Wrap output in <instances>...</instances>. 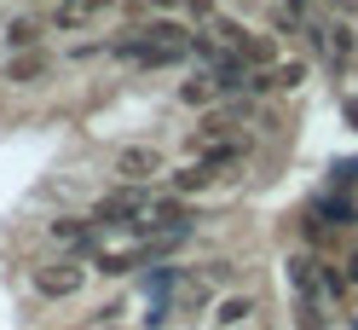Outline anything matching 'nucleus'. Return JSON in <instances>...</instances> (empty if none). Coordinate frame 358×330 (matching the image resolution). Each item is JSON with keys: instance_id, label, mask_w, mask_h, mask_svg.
Segmentation results:
<instances>
[{"instance_id": "obj_1", "label": "nucleus", "mask_w": 358, "mask_h": 330, "mask_svg": "<svg viewBox=\"0 0 358 330\" xmlns=\"http://www.w3.org/2000/svg\"><path fill=\"white\" fill-rule=\"evenodd\" d=\"M29 290L41 301H76L87 290V267L81 255H58V261H41V267L29 273Z\"/></svg>"}, {"instance_id": "obj_2", "label": "nucleus", "mask_w": 358, "mask_h": 330, "mask_svg": "<svg viewBox=\"0 0 358 330\" xmlns=\"http://www.w3.org/2000/svg\"><path fill=\"white\" fill-rule=\"evenodd\" d=\"M99 220H81V214H58V220H47V238H52V244L58 249H70V255H87V249H93L99 244Z\"/></svg>"}, {"instance_id": "obj_3", "label": "nucleus", "mask_w": 358, "mask_h": 330, "mask_svg": "<svg viewBox=\"0 0 358 330\" xmlns=\"http://www.w3.org/2000/svg\"><path fill=\"white\" fill-rule=\"evenodd\" d=\"M139 209H145V197H139V186H133V180H127L122 191H110V197H99V209H93V220H99V226H104V232H110V226H116V232H122V226H127V220H133V214H139Z\"/></svg>"}, {"instance_id": "obj_4", "label": "nucleus", "mask_w": 358, "mask_h": 330, "mask_svg": "<svg viewBox=\"0 0 358 330\" xmlns=\"http://www.w3.org/2000/svg\"><path fill=\"white\" fill-rule=\"evenodd\" d=\"M116 174L133 180V186H145V180L162 174V151H156V145H122L116 151Z\"/></svg>"}, {"instance_id": "obj_5", "label": "nucleus", "mask_w": 358, "mask_h": 330, "mask_svg": "<svg viewBox=\"0 0 358 330\" xmlns=\"http://www.w3.org/2000/svg\"><path fill=\"white\" fill-rule=\"evenodd\" d=\"M255 296L249 290H231V296H220L214 301V330H237V324H255Z\"/></svg>"}, {"instance_id": "obj_6", "label": "nucleus", "mask_w": 358, "mask_h": 330, "mask_svg": "<svg viewBox=\"0 0 358 330\" xmlns=\"http://www.w3.org/2000/svg\"><path fill=\"white\" fill-rule=\"evenodd\" d=\"M214 180H220V163H214V157H203V163H191V168H179V174H173L168 186H173L179 197H191V191H208Z\"/></svg>"}, {"instance_id": "obj_7", "label": "nucleus", "mask_w": 358, "mask_h": 330, "mask_svg": "<svg viewBox=\"0 0 358 330\" xmlns=\"http://www.w3.org/2000/svg\"><path fill=\"white\" fill-rule=\"evenodd\" d=\"M312 214H324V226H358V203L352 197H318V203H312Z\"/></svg>"}, {"instance_id": "obj_8", "label": "nucleus", "mask_w": 358, "mask_h": 330, "mask_svg": "<svg viewBox=\"0 0 358 330\" xmlns=\"http://www.w3.org/2000/svg\"><path fill=\"white\" fill-rule=\"evenodd\" d=\"M145 255H150V249H104V255H99V273H104V278H127Z\"/></svg>"}, {"instance_id": "obj_9", "label": "nucleus", "mask_w": 358, "mask_h": 330, "mask_svg": "<svg viewBox=\"0 0 358 330\" xmlns=\"http://www.w3.org/2000/svg\"><path fill=\"white\" fill-rule=\"evenodd\" d=\"M47 76V53H35V47H24L12 58V81H41Z\"/></svg>"}, {"instance_id": "obj_10", "label": "nucleus", "mask_w": 358, "mask_h": 330, "mask_svg": "<svg viewBox=\"0 0 358 330\" xmlns=\"http://www.w3.org/2000/svg\"><path fill=\"white\" fill-rule=\"evenodd\" d=\"M35 41H41V24H35V18H12V24H6V47H12V53L35 47Z\"/></svg>"}, {"instance_id": "obj_11", "label": "nucleus", "mask_w": 358, "mask_h": 330, "mask_svg": "<svg viewBox=\"0 0 358 330\" xmlns=\"http://www.w3.org/2000/svg\"><path fill=\"white\" fill-rule=\"evenodd\" d=\"M179 99H185V104H214V99H220V87H214L208 76H196V81L179 87Z\"/></svg>"}, {"instance_id": "obj_12", "label": "nucleus", "mask_w": 358, "mask_h": 330, "mask_svg": "<svg viewBox=\"0 0 358 330\" xmlns=\"http://www.w3.org/2000/svg\"><path fill=\"white\" fill-rule=\"evenodd\" d=\"M196 278L214 284V290H226V284L237 278V267H231V261H203V267H196Z\"/></svg>"}, {"instance_id": "obj_13", "label": "nucleus", "mask_w": 358, "mask_h": 330, "mask_svg": "<svg viewBox=\"0 0 358 330\" xmlns=\"http://www.w3.org/2000/svg\"><path fill=\"white\" fill-rule=\"evenodd\" d=\"M301 81H306V64H295V58L278 64V87H301Z\"/></svg>"}, {"instance_id": "obj_14", "label": "nucleus", "mask_w": 358, "mask_h": 330, "mask_svg": "<svg viewBox=\"0 0 358 330\" xmlns=\"http://www.w3.org/2000/svg\"><path fill=\"white\" fill-rule=\"evenodd\" d=\"M341 273H347V284H352V290H358V249H352V255L341 261Z\"/></svg>"}, {"instance_id": "obj_15", "label": "nucleus", "mask_w": 358, "mask_h": 330, "mask_svg": "<svg viewBox=\"0 0 358 330\" xmlns=\"http://www.w3.org/2000/svg\"><path fill=\"white\" fill-rule=\"evenodd\" d=\"M81 6H87V12L99 18V12H110V6H116V0H81Z\"/></svg>"}, {"instance_id": "obj_16", "label": "nucleus", "mask_w": 358, "mask_h": 330, "mask_svg": "<svg viewBox=\"0 0 358 330\" xmlns=\"http://www.w3.org/2000/svg\"><path fill=\"white\" fill-rule=\"evenodd\" d=\"M347 116H352V122H358V99H352V104H347Z\"/></svg>"}, {"instance_id": "obj_17", "label": "nucleus", "mask_w": 358, "mask_h": 330, "mask_svg": "<svg viewBox=\"0 0 358 330\" xmlns=\"http://www.w3.org/2000/svg\"><path fill=\"white\" fill-rule=\"evenodd\" d=\"M237 330H255V324H237Z\"/></svg>"}]
</instances>
